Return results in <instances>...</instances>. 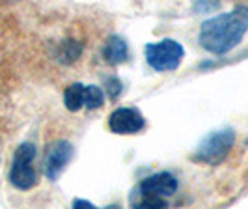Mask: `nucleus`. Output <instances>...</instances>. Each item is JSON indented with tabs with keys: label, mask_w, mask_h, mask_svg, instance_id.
<instances>
[{
	"label": "nucleus",
	"mask_w": 248,
	"mask_h": 209,
	"mask_svg": "<svg viewBox=\"0 0 248 209\" xmlns=\"http://www.w3.org/2000/svg\"><path fill=\"white\" fill-rule=\"evenodd\" d=\"M248 32V6H235L202 23L198 43L213 54H226L243 41Z\"/></svg>",
	"instance_id": "1"
},
{
	"label": "nucleus",
	"mask_w": 248,
	"mask_h": 209,
	"mask_svg": "<svg viewBox=\"0 0 248 209\" xmlns=\"http://www.w3.org/2000/svg\"><path fill=\"white\" fill-rule=\"evenodd\" d=\"M177 191V179L174 174L159 172L151 174L135 189L133 206L135 208H168V198L174 196Z\"/></svg>",
	"instance_id": "2"
},
{
	"label": "nucleus",
	"mask_w": 248,
	"mask_h": 209,
	"mask_svg": "<svg viewBox=\"0 0 248 209\" xmlns=\"http://www.w3.org/2000/svg\"><path fill=\"white\" fill-rule=\"evenodd\" d=\"M235 144V131L232 127H224L218 131H211L207 136L200 140L198 148L192 153V161L200 164L217 166L226 161Z\"/></svg>",
	"instance_id": "3"
},
{
	"label": "nucleus",
	"mask_w": 248,
	"mask_h": 209,
	"mask_svg": "<svg viewBox=\"0 0 248 209\" xmlns=\"http://www.w3.org/2000/svg\"><path fill=\"white\" fill-rule=\"evenodd\" d=\"M144 52H146V60H148L149 67L159 73L177 69L185 56L183 45L172 37H164L161 41L148 43Z\"/></svg>",
	"instance_id": "4"
},
{
	"label": "nucleus",
	"mask_w": 248,
	"mask_h": 209,
	"mask_svg": "<svg viewBox=\"0 0 248 209\" xmlns=\"http://www.w3.org/2000/svg\"><path fill=\"white\" fill-rule=\"evenodd\" d=\"M34 159H36V146L25 142L21 144L15 155H13L12 170H10V181L13 187L21 189V191H28L37 185V172L34 168Z\"/></svg>",
	"instance_id": "5"
},
{
	"label": "nucleus",
	"mask_w": 248,
	"mask_h": 209,
	"mask_svg": "<svg viewBox=\"0 0 248 209\" xmlns=\"http://www.w3.org/2000/svg\"><path fill=\"white\" fill-rule=\"evenodd\" d=\"M73 144L67 140H54L52 144H49V148L45 151L43 172L50 181H56L62 176V172L73 159Z\"/></svg>",
	"instance_id": "6"
},
{
	"label": "nucleus",
	"mask_w": 248,
	"mask_h": 209,
	"mask_svg": "<svg viewBox=\"0 0 248 209\" xmlns=\"http://www.w3.org/2000/svg\"><path fill=\"white\" fill-rule=\"evenodd\" d=\"M108 127L116 135H137L146 127V120L137 109L122 107L108 116Z\"/></svg>",
	"instance_id": "7"
},
{
	"label": "nucleus",
	"mask_w": 248,
	"mask_h": 209,
	"mask_svg": "<svg viewBox=\"0 0 248 209\" xmlns=\"http://www.w3.org/2000/svg\"><path fill=\"white\" fill-rule=\"evenodd\" d=\"M103 58L110 65H118L129 60V47L127 41L120 36H110L103 45Z\"/></svg>",
	"instance_id": "8"
},
{
	"label": "nucleus",
	"mask_w": 248,
	"mask_h": 209,
	"mask_svg": "<svg viewBox=\"0 0 248 209\" xmlns=\"http://www.w3.org/2000/svg\"><path fill=\"white\" fill-rule=\"evenodd\" d=\"M63 105L71 112H78L84 107V84L73 82L63 92Z\"/></svg>",
	"instance_id": "9"
},
{
	"label": "nucleus",
	"mask_w": 248,
	"mask_h": 209,
	"mask_svg": "<svg viewBox=\"0 0 248 209\" xmlns=\"http://www.w3.org/2000/svg\"><path fill=\"white\" fill-rule=\"evenodd\" d=\"M82 49H84L82 43H78L75 39H67V41L60 43V49H58V54H56L58 58L56 60H60L62 64H71V62L78 60Z\"/></svg>",
	"instance_id": "10"
},
{
	"label": "nucleus",
	"mask_w": 248,
	"mask_h": 209,
	"mask_svg": "<svg viewBox=\"0 0 248 209\" xmlns=\"http://www.w3.org/2000/svg\"><path fill=\"white\" fill-rule=\"evenodd\" d=\"M105 105V94L103 88L95 86V84H88L84 86V109L88 111H95Z\"/></svg>",
	"instance_id": "11"
},
{
	"label": "nucleus",
	"mask_w": 248,
	"mask_h": 209,
	"mask_svg": "<svg viewBox=\"0 0 248 209\" xmlns=\"http://www.w3.org/2000/svg\"><path fill=\"white\" fill-rule=\"evenodd\" d=\"M105 90H107V94H108L110 99H118L120 94H122V90H124V84L120 82L118 77H108L107 82H105Z\"/></svg>",
	"instance_id": "12"
},
{
	"label": "nucleus",
	"mask_w": 248,
	"mask_h": 209,
	"mask_svg": "<svg viewBox=\"0 0 248 209\" xmlns=\"http://www.w3.org/2000/svg\"><path fill=\"white\" fill-rule=\"evenodd\" d=\"M217 8H220L218 0H196V4H194V12L196 13H209Z\"/></svg>",
	"instance_id": "13"
},
{
	"label": "nucleus",
	"mask_w": 248,
	"mask_h": 209,
	"mask_svg": "<svg viewBox=\"0 0 248 209\" xmlns=\"http://www.w3.org/2000/svg\"><path fill=\"white\" fill-rule=\"evenodd\" d=\"M73 208H88V209H93L95 206H93L92 202H88V200H80V198H77V200H73Z\"/></svg>",
	"instance_id": "14"
},
{
	"label": "nucleus",
	"mask_w": 248,
	"mask_h": 209,
	"mask_svg": "<svg viewBox=\"0 0 248 209\" xmlns=\"http://www.w3.org/2000/svg\"><path fill=\"white\" fill-rule=\"evenodd\" d=\"M247 146H248V138H247Z\"/></svg>",
	"instance_id": "15"
}]
</instances>
